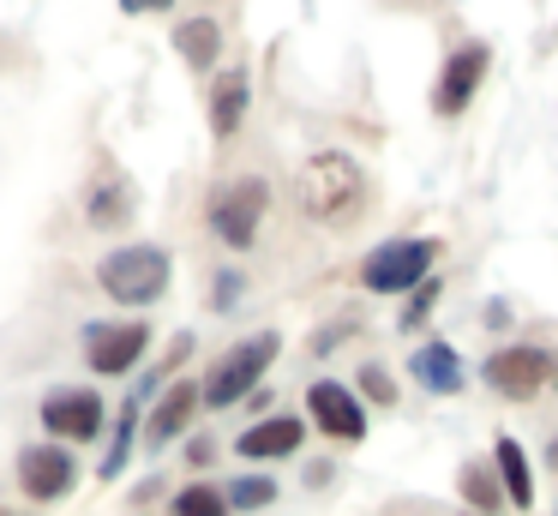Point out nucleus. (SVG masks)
Segmentation results:
<instances>
[{"mask_svg":"<svg viewBox=\"0 0 558 516\" xmlns=\"http://www.w3.org/2000/svg\"><path fill=\"white\" fill-rule=\"evenodd\" d=\"M174 0H121V12H169Z\"/></svg>","mask_w":558,"mask_h":516,"instance_id":"26","label":"nucleus"},{"mask_svg":"<svg viewBox=\"0 0 558 516\" xmlns=\"http://www.w3.org/2000/svg\"><path fill=\"white\" fill-rule=\"evenodd\" d=\"M246 91H253V84H246L241 67L222 72V79L210 84V132H217V139H234V132H241V120H246Z\"/></svg>","mask_w":558,"mask_h":516,"instance_id":"15","label":"nucleus"},{"mask_svg":"<svg viewBox=\"0 0 558 516\" xmlns=\"http://www.w3.org/2000/svg\"><path fill=\"white\" fill-rule=\"evenodd\" d=\"M19 492L25 499H37V504H54V499H66V492L78 487V463H73V451L66 444H25L19 451Z\"/></svg>","mask_w":558,"mask_h":516,"instance_id":"8","label":"nucleus"},{"mask_svg":"<svg viewBox=\"0 0 558 516\" xmlns=\"http://www.w3.org/2000/svg\"><path fill=\"white\" fill-rule=\"evenodd\" d=\"M301 439H306V427L294 415H270V420H258V427H246L241 439H234V451H241L246 463H270V456H294Z\"/></svg>","mask_w":558,"mask_h":516,"instance_id":"13","label":"nucleus"},{"mask_svg":"<svg viewBox=\"0 0 558 516\" xmlns=\"http://www.w3.org/2000/svg\"><path fill=\"white\" fill-rule=\"evenodd\" d=\"M409 372H414V379H421L433 396H457V391H462V360H457V348H450V343H426V348H414Z\"/></svg>","mask_w":558,"mask_h":516,"instance_id":"14","label":"nucleus"},{"mask_svg":"<svg viewBox=\"0 0 558 516\" xmlns=\"http://www.w3.org/2000/svg\"><path fill=\"white\" fill-rule=\"evenodd\" d=\"M486 43H462L457 55L445 60V72H438V91H433V108L438 115H462V108L474 103V91H481L486 79Z\"/></svg>","mask_w":558,"mask_h":516,"instance_id":"11","label":"nucleus"},{"mask_svg":"<svg viewBox=\"0 0 558 516\" xmlns=\"http://www.w3.org/2000/svg\"><path fill=\"white\" fill-rule=\"evenodd\" d=\"M462 499L474 504L481 516H493L505 504V480H498L493 463H462Z\"/></svg>","mask_w":558,"mask_h":516,"instance_id":"18","label":"nucleus"},{"mask_svg":"<svg viewBox=\"0 0 558 516\" xmlns=\"http://www.w3.org/2000/svg\"><path fill=\"white\" fill-rule=\"evenodd\" d=\"M438 264V240H385L361 259V288L373 295H409L433 276Z\"/></svg>","mask_w":558,"mask_h":516,"instance_id":"4","label":"nucleus"},{"mask_svg":"<svg viewBox=\"0 0 558 516\" xmlns=\"http://www.w3.org/2000/svg\"><path fill=\"white\" fill-rule=\"evenodd\" d=\"M133 216V192L121 187V180H109V187H90V223L97 228H114Z\"/></svg>","mask_w":558,"mask_h":516,"instance_id":"20","label":"nucleus"},{"mask_svg":"<svg viewBox=\"0 0 558 516\" xmlns=\"http://www.w3.org/2000/svg\"><path fill=\"white\" fill-rule=\"evenodd\" d=\"M241 288H246L241 276H234V271H222V276H217V295H210V300H217V307L229 312V307H234V295H241Z\"/></svg>","mask_w":558,"mask_h":516,"instance_id":"25","label":"nucleus"},{"mask_svg":"<svg viewBox=\"0 0 558 516\" xmlns=\"http://www.w3.org/2000/svg\"><path fill=\"white\" fill-rule=\"evenodd\" d=\"M493 468H498V480H505V499L517 504V511H529L534 504V475H529V456H522L517 439H498Z\"/></svg>","mask_w":558,"mask_h":516,"instance_id":"16","label":"nucleus"},{"mask_svg":"<svg viewBox=\"0 0 558 516\" xmlns=\"http://www.w3.org/2000/svg\"><path fill=\"white\" fill-rule=\"evenodd\" d=\"M265 504H277V480L270 475H241L229 487V511H265Z\"/></svg>","mask_w":558,"mask_h":516,"instance_id":"22","label":"nucleus"},{"mask_svg":"<svg viewBox=\"0 0 558 516\" xmlns=\"http://www.w3.org/2000/svg\"><path fill=\"white\" fill-rule=\"evenodd\" d=\"M102 427H109V408L85 384L43 396V432H54L61 444H90V439H102Z\"/></svg>","mask_w":558,"mask_h":516,"instance_id":"9","label":"nucleus"},{"mask_svg":"<svg viewBox=\"0 0 558 516\" xmlns=\"http://www.w3.org/2000/svg\"><path fill=\"white\" fill-rule=\"evenodd\" d=\"M361 384H366V396H373V403H397V384H390V372H385V367H366V372H361Z\"/></svg>","mask_w":558,"mask_h":516,"instance_id":"24","label":"nucleus"},{"mask_svg":"<svg viewBox=\"0 0 558 516\" xmlns=\"http://www.w3.org/2000/svg\"><path fill=\"white\" fill-rule=\"evenodd\" d=\"M205 408V384H193V379H174L169 391H162V403L150 408V420H145V439H150V451H162V444H174L186 427H193V415Z\"/></svg>","mask_w":558,"mask_h":516,"instance_id":"12","label":"nucleus"},{"mask_svg":"<svg viewBox=\"0 0 558 516\" xmlns=\"http://www.w3.org/2000/svg\"><path fill=\"white\" fill-rule=\"evenodd\" d=\"M133 432H138V403H126L121 415H114V427H109V456H102V468H97L102 480H114L126 468V456H133Z\"/></svg>","mask_w":558,"mask_h":516,"instance_id":"19","label":"nucleus"},{"mask_svg":"<svg viewBox=\"0 0 558 516\" xmlns=\"http://www.w3.org/2000/svg\"><path fill=\"white\" fill-rule=\"evenodd\" d=\"M433 300H438V283H433V276H426V283L414 288V300H409V307H402V331H409V324H421L426 312H433Z\"/></svg>","mask_w":558,"mask_h":516,"instance_id":"23","label":"nucleus"},{"mask_svg":"<svg viewBox=\"0 0 558 516\" xmlns=\"http://www.w3.org/2000/svg\"><path fill=\"white\" fill-rule=\"evenodd\" d=\"M481 379L493 384L498 396H510V403H529V396L546 391V384H558V355L553 348H534V343L498 348V355H486Z\"/></svg>","mask_w":558,"mask_h":516,"instance_id":"5","label":"nucleus"},{"mask_svg":"<svg viewBox=\"0 0 558 516\" xmlns=\"http://www.w3.org/2000/svg\"><path fill=\"white\" fill-rule=\"evenodd\" d=\"M546 456H553V468H558V444H553V451H546Z\"/></svg>","mask_w":558,"mask_h":516,"instance_id":"27","label":"nucleus"},{"mask_svg":"<svg viewBox=\"0 0 558 516\" xmlns=\"http://www.w3.org/2000/svg\"><path fill=\"white\" fill-rule=\"evenodd\" d=\"M169 271L174 264L162 247H121L97 264V283H102V295L121 300V307H150V300H162V288H169Z\"/></svg>","mask_w":558,"mask_h":516,"instance_id":"2","label":"nucleus"},{"mask_svg":"<svg viewBox=\"0 0 558 516\" xmlns=\"http://www.w3.org/2000/svg\"><path fill=\"white\" fill-rule=\"evenodd\" d=\"M174 48H181V60L186 67H217V48H222V31H217V19H186V24H174Z\"/></svg>","mask_w":558,"mask_h":516,"instance_id":"17","label":"nucleus"},{"mask_svg":"<svg viewBox=\"0 0 558 516\" xmlns=\"http://www.w3.org/2000/svg\"><path fill=\"white\" fill-rule=\"evenodd\" d=\"M294 192H301V211L313 216V223H349V216L361 211V199H366V175H361L354 156L318 151L313 163L301 168Z\"/></svg>","mask_w":558,"mask_h":516,"instance_id":"1","label":"nucleus"},{"mask_svg":"<svg viewBox=\"0 0 558 516\" xmlns=\"http://www.w3.org/2000/svg\"><path fill=\"white\" fill-rule=\"evenodd\" d=\"M306 415H313V427L325 432V439H337V444L366 439V408H361V396H354L349 384H337V379L306 384Z\"/></svg>","mask_w":558,"mask_h":516,"instance_id":"10","label":"nucleus"},{"mask_svg":"<svg viewBox=\"0 0 558 516\" xmlns=\"http://www.w3.org/2000/svg\"><path fill=\"white\" fill-rule=\"evenodd\" d=\"M150 355V324L145 319H121V324H85V367L102 379H121Z\"/></svg>","mask_w":558,"mask_h":516,"instance_id":"7","label":"nucleus"},{"mask_svg":"<svg viewBox=\"0 0 558 516\" xmlns=\"http://www.w3.org/2000/svg\"><path fill=\"white\" fill-rule=\"evenodd\" d=\"M265 211H270V187L258 175H241V180H229V187L210 199V228H217L222 247L246 252L253 235H258V223H265Z\"/></svg>","mask_w":558,"mask_h":516,"instance_id":"6","label":"nucleus"},{"mask_svg":"<svg viewBox=\"0 0 558 516\" xmlns=\"http://www.w3.org/2000/svg\"><path fill=\"white\" fill-rule=\"evenodd\" d=\"M174 516H229V492H217L210 480H193V487L174 492Z\"/></svg>","mask_w":558,"mask_h":516,"instance_id":"21","label":"nucleus"},{"mask_svg":"<svg viewBox=\"0 0 558 516\" xmlns=\"http://www.w3.org/2000/svg\"><path fill=\"white\" fill-rule=\"evenodd\" d=\"M474 516H481V511H474Z\"/></svg>","mask_w":558,"mask_h":516,"instance_id":"28","label":"nucleus"},{"mask_svg":"<svg viewBox=\"0 0 558 516\" xmlns=\"http://www.w3.org/2000/svg\"><path fill=\"white\" fill-rule=\"evenodd\" d=\"M277 348H282L277 331H258V336H246V343H234L229 355L205 372V408H234L241 396H253L258 379L270 372V360H277Z\"/></svg>","mask_w":558,"mask_h":516,"instance_id":"3","label":"nucleus"}]
</instances>
